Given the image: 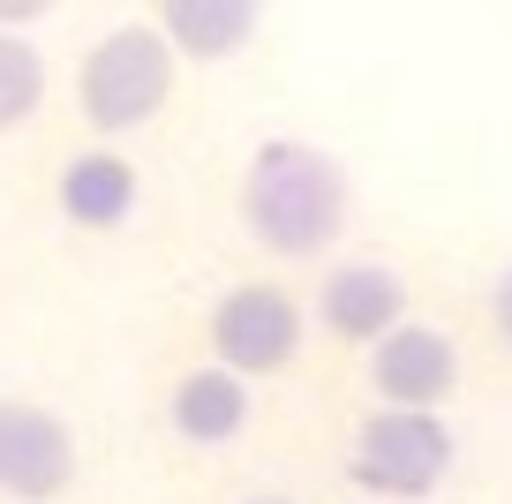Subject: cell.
Returning a JSON list of instances; mask_svg holds the SVG:
<instances>
[{
    "label": "cell",
    "mask_w": 512,
    "mask_h": 504,
    "mask_svg": "<svg viewBox=\"0 0 512 504\" xmlns=\"http://www.w3.org/2000/svg\"><path fill=\"white\" fill-rule=\"evenodd\" d=\"M136 196H144V181H136V166H128L121 151H76L53 174V204H61V219L76 226V234H113V226L136 219Z\"/></svg>",
    "instance_id": "8"
},
{
    "label": "cell",
    "mask_w": 512,
    "mask_h": 504,
    "mask_svg": "<svg viewBox=\"0 0 512 504\" xmlns=\"http://www.w3.org/2000/svg\"><path fill=\"white\" fill-rule=\"evenodd\" d=\"M490 331H497V339L512 347V264L490 279Z\"/></svg>",
    "instance_id": "12"
},
{
    "label": "cell",
    "mask_w": 512,
    "mask_h": 504,
    "mask_svg": "<svg viewBox=\"0 0 512 504\" xmlns=\"http://www.w3.org/2000/svg\"><path fill=\"white\" fill-rule=\"evenodd\" d=\"M369 399L400 414H437L460 392V347H452L437 324H400L392 339L369 347Z\"/></svg>",
    "instance_id": "5"
},
{
    "label": "cell",
    "mask_w": 512,
    "mask_h": 504,
    "mask_svg": "<svg viewBox=\"0 0 512 504\" xmlns=\"http://www.w3.org/2000/svg\"><path fill=\"white\" fill-rule=\"evenodd\" d=\"M211 354L219 369H234L241 384H264V377H287L302 362V301L287 294L279 279H241L211 301Z\"/></svg>",
    "instance_id": "4"
},
{
    "label": "cell",
    "mask_w": 512,
    "mask_h": 504,
    "mask_svg": "<svg viewBox=\"0 0 512 504\" xmlns=\"http://www.w3.org/2000/svg\"><path fill=\"white\" fill-rule=\"evenodd\" d=\"M317 324L347 347H377L407 324V286L392 264H339L317 286Z\"/></svg>",
    "instance_id": "7"
},
{
    "label": "cell",
    "mask_w": 512,
    "mask_h": 504,
    "mask_svg": "<svg viewBox=\"0 0 512 504\" xmlns=\"http://www.w3.org/2000/svg\"><path fill=\"white\" fill-rule=\"evenodd\" d=\"M264 16L249 0H166L159 38L174 46V61H234L241 46H256Z\"/></svg>",
    "instance_id": "10"
},
{
    "label": "cell",
    "mask_w": 512,
    "mask_h": 504,
    "mask_svg": "<svg viewBox=\"0 0 512 504\" xmlns=\"http://www.w3.org/2000/svg\"><path fill=\"white\" fill-rule=\"evenodd\" d=\"M76 482V437L38 399H0V497L46 504Z\"/></svg>",
    "instance_id": "6"
},
{
    "label": "cell",
    "mask_w": 512,
    "mask_h": 504,
    "mask_svg": "<svg viewBox=\"0 0 512 504\" xmlns=\"http://www.w3.org/2000/svg\"><path fill=\"white\" fill-rule=\"evenodd\" d=\"M452 467V429L445 414H400V407H369L354 422V444H347V474L354 489L369 497H430Z\"/></svg>",
    "instance_id": "3"
},
{
    "label": "cell",
    "mask_w": 512,
    "mask_h": 504,
    "mask_svg": "<svg viewBox=\"0 0 512 504\" xmlns=\"http://www.w3.org/2000/svg\"><path fill=\"white\" fill-rule=\"evenodd\" d=\"M38 98H46V61L23 31H0V136L16 121H31Z\"/></svg>",
    "instance_id": "11"
},
{
    "label": "cell",
    "mask_w": 512,
    "mask_h": 504,
    "mask_svg": "<svg viewBox=\"0 0 512 504\" xmlns=\"http://www.w3.org/2000/svg\"><path fill=\"white\" fill-rule=\"evenodd\" d=\"M241 226H249L256 249L272 256H317L339 241V226H347V166H339L332 151H317V143L302 136H272L256 143L249 166H241Z\"/></svg>",
    "instance_id": "1"
},
{
    "label": "cell",
    "mask_w": 512,
    "mask_h": 504,
    "mask_svg": "<svg viewBox=\"0 0 512 504\" xmlns=\"http://www.w3.org/2000/svg\"><path fill=\"white\" fill-rule=\"evenodd\" d=\"M166 422H174V437L196 444V452L234 444L241 429H249V384H241L234 369H189V377L174 384V399H166Z\"/></svg>",
    "instance_id": "9"
},
{
    "label": "cell",
    "mask_w": 512,
    "mask_h": 504,
    "mask_svg": "<svg viewBox=\"0 0 512 504\" xmlns=\"http://www.w3.org/2000/svg\"><path fill=\"white\" fill-rule=\"evenodd\" d=\"M241 504H294V497H279V489H264V497H241Z\"/></svg>",
    "instance_id": "13"
},
{
    "label": "cell",
    "mask_w": 512,
    "mask_h": 504,
    "mask_svg": "<svg viewBox=\"0 0 512 504\" xmlns=\"http://www.w3.org/2000/svg\"><path fill=\"white\" fill-rule=\"evenodd\" d=\"M174 46L159 38V23H113L91 53H83V76H76V106L98 136H128L144 128L151 113L174 98Z\"/></svg>",
    "instance_id": "2"
}]
</instances>
